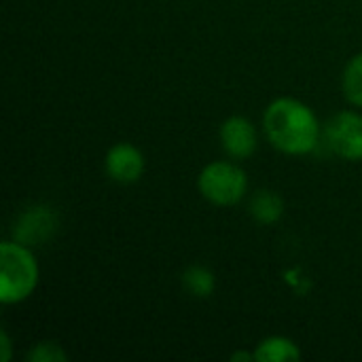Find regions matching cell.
<instances>
[{"label":"cell","mask_w":362,"mask_h":362,"mask_svg":"<svg viewBox=\"0 0 362 362\" xmlns=\"http://www.w3.org/2000/svg\"><path fill=\"white\" fill-rule=\"evenodd\" d=\"M263 127L269 142L288 155L312 153L320 142V123L312 108L295 98L272 102L263 117Z\"/></svg>","instance_id":"obj_1"},{"label":"cell","mask_w":362,"mask_h":362,"mask_svg":"<svg viewBox=\"0 0 362 362\" xmlns=\"http://www.w3.org/2000/svg\"><path fill=\"white\" fill-rule=\"evenodd\" d=\"M38 284V265L32 250L21 242L0 246V301L4 305L28 299Z\"/></svg>","instance_id":"obj_2"},{"label":"cell","mask_w":362,"mask_h":362,"mask_svg":"<svg viewBox=\"0 0 362 362\" xmlns=\"http://www.w3.org/2000/svg\"><path fill=\"white\" fill-rule=\"evenodd\" d=\"M197 189L208 202L216 206H233L244 197L248 189V178L238 163L214 161L202 170L197 178Z\"/></svg>","instance_id":"obj_3"},{"label":"cell","mask_w":362,"mask_h":362,"mask_svg":"<svg viewBox=\"0 0 362 362\" xmlns=\"http://www.w3.org/2000/svg\"><path fill=\"white\" fill-rule=\"evenodd\" d=\"M327 146L350 161L362 159V115L344 110L337 112L325 127Z\"/></svg>","instance_id":"obj_4"},{"label":"cell","mask_w":362,"mask_h":362,"mask_svg":"<svg viewBox=\"0 0 362 362\" xmlns=\"http://www.w3.org/2000/svg\"><path fill=\"white\" fill-rule=\"evenodd\" d=\"M55 227H57L55 214L45 206H36L19 216V221L13 229V235L17 242L32 246V244H40L47 238H51Z\"/></svg>","instance_id":"obj_5"},{"label":"cell","mask_w":362,"mask_h":362,"mask_svg":"<svg viewBox=\"0 0 362 362\" xmlns=\"http://www.w3.org/2000/svg\"><path fill=\"white\" fill-rule=\"evenodd\" d=\"M221 142L233 159H248L257 148L255 125L246 117H229L221 125Z\"/></svg>","instance_id":"obj_6"},{"label":"cell","mask_w":362,"mask_h":362,"mask_svg":"<svg viewBox=\"0 0 362 362\" xmlns=\"http://www.w3.org/2000/svg\"><path fill=\"white\" fill-rule=\"evenodd\" d=\"M106 172L117 182H136L144 172V157L134 144L119 142L106 155Z\"/></svg>","instance_id":"obj_7"},{"label":"cell","mask_w":362,"mask_h":362,"mask_svg":"<svg viewBox=\"0 0 362 362\" xmlns=\"http://www.w3.org/2000/svg\"><path fill=\"white\" fill-rule=\"evenodd\" d=\"M299 358V348L286 337H267L255 352V361L259 362H295Z\"/></svg>","instance_id":"obj_8"},{"label":"cell","mask_w":362,"mask_h":362,"mask_svg":"<svg viewBox=\"0 0 362 362\" xmlns=\"http://www.w3.org/2000/svg\"><path fill=\"white\" fill-rule=\"evenodd\" d=\"M250 214L263 225L278 223L284 214V202L274 191H259L250 202Z\"/></svg>","instance_id":"obj_9"},{"label":"cell","mask_w":362,"mask_h":362,"mask_svg":"<svg viewBox=\"0 0 362 362\" xmlns=\"http://www.w3.org/2000/svg\"><path fill=\"white\" fill-rule=\"evenodd\" d=\"M182 284L193 297L206 299L214 293L216 280H214V274L210 269H206L202 265H193L182 274Z\"/></svg>","instance_id":"obj_10"},{"label":"cell","mask_w":362,"mask_h":362,"mask_svg":"<svg viewBox=\"0 0 362 362\" xmlns=\"http://www.w3.org/2000/svg\"><path fill=\"white\" fill-rule=\"evenodd\" d=\"M344 93L350 104L362 106V53L350 59L344 72Z\"/></svg>","instance_id":"obj_11"},{"label":"cell","mask_w":362,"mask_h":362,"mask_svg":"<svg viewBox=\"0 0 362 362\" xmlns=\"http://www.w3.org/2000/svg\"><path fill=\"white\" fill-rule=\"evenodd\" d=\"M28 361L34 362H53V361H66V354L64 350L57 346V344H51V341H42L38 344L36 348L30 350L28 354Z\"/></svg>","instance_id":"obj_12"},{"label":"cell","mask_w":362,"mask_h":362,"mask_svg":"<svg viewBox=\"0 0 362 362\" xmlns=\"http://www.w3.org/2000/svg\"><path fill=\"white\" fill-rule=\"evenodd\" d=\"M0 348H2L0 361L8 362V358H11V339H8V333H6V331L0 333Z\"/></svg>","instance_id":"obj_13"},{"label":"cell","mask_w":362,"mask_h":362,"mask_svg":"<svg viewBox=\"0 0 362 362\" xmlns=\"http://www.w3.org/2000/svg\"><path fill=\"white\" fill-rule=\"evenodd\" d=\"M231 361H255V354H244V352H238L231 356Z\"/></svg>","instance_id":"obj_14"}]
</instances>
